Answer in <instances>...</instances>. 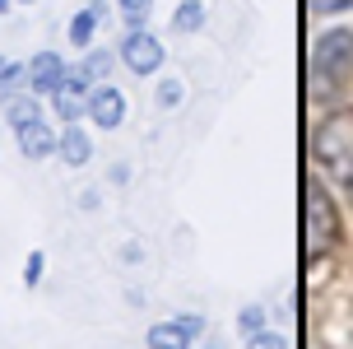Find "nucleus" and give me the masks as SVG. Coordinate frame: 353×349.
<instances>
[{"label":"nucleus","mask_w":353,"mask_h":349,"mask_svg":"<svg viewBox=\"0 0 353 349\" xmlns=\"http://www.w3.org/2000/svg\"><path fill=\"white\" fill-rule=\"evenodd\" d=\"M339 243V214H335V200L321 182H307L302 191V261L316 265L325 261Z\"/></svg>","instance_id":"1"},{"label":"nucleus","mask_w":353,"mask_h":349,"mask_svg":"<svg viewBox=\"0 0 353 349\" xmlns=\"http://www.w3.org/2000/svg\"><path fill=\"white\" fill-rule=\"evenodd\" d=\"M316 163L330 168L339 182H353V112H330L312 135Z\"/></svg>","instance_id":"2"},{"label":"nucleus","mask_w":353,"mask_h":349,"mask_svg":"<svg viewBox=\"0 0 353 349\" xmlns=\"http://www.w3.org/2000/svg\"><path fill=\"white\" fill-rule=\"evenodd\" d=\"M312 66H316V79L325 88L344 84V75L353 70V33H349V28H330L325 37H316Z\"/></svg>","instance_id":"3"},{"label":"nucleus","mask_w":353,"mask_h":349,"mask_svg":"<svg viewBox=\"0 0 353 349\" xmlns=\"http://www.w3.org/2000/svg\"><path fill=\"white\" fill-rule=\"evenodd\" d=\"M121 61L130 66V75H159L163 61H168V52H163V42L154 33H144V28H125L121 37Z\"/></svg>","instance_id":"4"},{"label":"nucleus","mask_w":353,"mask_h":349,"mask_svg":"<svg viewBox=\"0 0 353 349\" xmlns=\"http://www.w3.org/2000/svg\"><path fill=\"white\" fill-rule=\"evenodd\" d=\"M205 335V317H172V321H154L149 326V349H195Z\"/></svg>","instance_id":"5"},{"label":"nucleus","mask_w":353,"mask_h":349,"mask_svg":"<svg viewBox=\"0 0 353 349\" xmlns=\"http://www.w3.org/2000/svg\"><path fill=\"white\" fill-rule=\"evenodd\" d=\"M65 75H70V66H65L56 52H37L33 61H28V93H37V98H52L56 88L65 84Z\"/></svg>","instance_id":"6"},{"label":"nucleus","mask_w":353,"mask_h":349,"mask_svg":"<svg viewBox=\"0 0 353 349\" xmlns=\"http://www.w3.org/2000/svg\"><path fill=\"white\" fill-rule=\"evenodd\" d=\"M88 117H93L98 131H117V126L125 122V93L112 88V84L88 88Z\"/></svg>","instance_id":"7"},{"label":"nucleus","mask_w":353,"mask_h":349,"mask_svg":"<svg viewBox=\"0 0 353 349\" xmlns=\"http://www.w3.org/2000/svg\"><path fill=\"white\" fill-rule=\"evenodd\" d=\"M88 88H93V84H84L74 70L65 75V84L52 93V107H56L61 122H79V117H88Z\"/></svg>","instance_id":"8"},{"label":"nucleus","mask_w":353,"mask_h":349,"mask_svg":"<svg viewBox=\"0 0 353 349\" xmlns=\"http://www.w3.org/2000/svg\"><path fill=\"white\" fill-rule=\"evenodd\" d=\"M14 140H19V154H23V158H47V154H56V131L42 122V117H37V122H28V126H19Z\"/></svg>","instance_id":"9"},{"label":"nucleus","mask_w":353,"mask_h":349,"mask_svg":"<svg viewBox=\"0 0 353 349\" xmlns=\"http://www.w3.org/2000/svg\"><path fill=\"white\" fill-rule=\"evenodd\" d=\"M56 154H61V163H70V168H84L88 158H93V140H88V131L70 122L61 135H56Z\"/></svg>","instance_id":"10"},{"label":"nucleus","mask_w":353,"mask_h":349,"mask_svg":"<svg viewBox=\"0 0 353 349\" xmlns=\"http://www.w3.org/2000/svg\"><path fill=\"white\" fill-rule=\"evenodd\" d=\"M98 23H103V5H84V10L70 19V42L79 47V52H88V47H93V33H98Z\"/></svg>","instance_id":"11"},{"label":"nucleus","mask_w":353,"mask_h":349,"mask_svg":"<svg viewBox=\"0 0 353 349\" xmlns=\"http://www.w3.org/2000/svg\"><path fill=\"white\" fill-rule=\"evenodd\" d=\"M5 117H10V126H28V122H37L42 117V107H37V93H5Z\"/></svg>","instance_id":"12"},{"label":"nucleus","mask_w":353,"mask_h":349,"mask_svg":"<svg viewBox=\"0 0 353 349\" xmlns=\"http://www.w3.org/2000/svg\"><path fill=\"white\" fill-rule=\"evenodd\" d=\"M172 28L176 33H200V28H205V5H200V0H181L176 15H172Z\"/></svg>","instance_id":"13"},{"label":"nucleus","mask_w":353,"mask_h":349,"mask_svg":"<svg viewBox=\"0 0 353 349\" xmlns=\"http://www.w3.org/2000/svg\"><path fill=\"white\" fill-rule=\"evenodd\" d=\"M107 70H112V52H84V61L74 66V75L93 84V79H107Z\"/></svg>","instance_id":"14"},{"label":"nucleus","mask_w":353,"mask_h":349,"mask_svg":"<svg viewBox=\"0 0 353 349\" xmlns=\"http://www.w3.org/2000/svg\"><path fill=\"white\" fill-rule=\"evenodd\" d=\"M14 88H28V61H5L0 70V93H14Z\"/></svg>","instance_id":"15"},{"label":"nucleus","mask_w":353,"mask_h":349,"mask_svg":"<svg viewBox=\"0 0 353 349\" xmlns=\"http://www.w3.org/2000/svg\"><path fill=\"white\" fill-rule=\"evenodd\" d=\"M117 5H121L125 28H144V19H149V0H117Z\"/></svg>","instance_id":"16"},{"label":"nucleus","mask_w":353,"mask_h":349,"mask_svg":"<svg viewBox=\"0 0 353 349\" xmlns=\"http://www.w3.org/2000/svg\"><path fill=\"white\" fill-rule=\"evenodd\" d=\"M181 93H186V88H181V79H163L154 98H159V107H176V103H181Z\"/></svg>","instance_id":"17"},{"label":"nucleus","mask_w":353,"mask_h":349,"mask_svg":"<svg viewBox=\"0 0 353 349\" xmlns=\"http://www.w3.org/2000/svg\"><path fill=\"white\" fill-rule=\"evenodd\" d=\"M42 270H47V256H42V252H28V261H23V284L33 289L37 279H42Z\"/></svg>","instance_id":"18"},{"label":"nucleus","mask_w":353,"mask_h":349,"mask_svg":"<svg viewBox=\"0 0 353 349\" xmlns=\"http://www.w3.org/2000/svg\"><path fill=\"white\" fill-rule=\"evenodd\" d=\"M237 326H242L247 335L265 331V312H261V308H242V312H237Z\"/></svg>","instance_id":"19"},{"label":"nucleus","mask_w":353,"mask_h":349,"mask_svg":"<svg viewBox=\"0 0 353 349\" xmlns=\"http://www.w3.org/2000/svg\"><path fill=\"white\" fill-rule=\"evenodd\" d=\"M247 349H288V345L274 331H256V335H247Z\"/></svg>","instance_id":"20"},{"label":"nucleus","mask_w":353,"mask_h":349,"mask_svg":"<svg viewBox=\"0 0 353 349\" xmlns=\"http://www.w3.org/2000/svg\"><path fill=\"white\" fill-rule=\"evenodd\" d=\"M353 0H312V10L316 15H339V10H349Z\"/></svg>","instance_id":"21"},{"label":"nucleus","mask_w":353,"mask_h":349,"mask_svg":"<svg viewBox=\"0 0 353 349\" xmlns=\"http://www.w3.org/2000/svg\"><path fill=\"white\" fill-rule=\"evenodd\" d=\"M5 10H10V0H0V15H5Z\"/></svg>","instance_id":"22"},{"label":"nucleus","mask_w":353,"mask_h":349,"mask_svg":"<svg viewBox=\"0 0 353 349\" xmlns=\"http://www.w3.org/2000/svg\"><path fill=\"white\" fill-rule=\"evenodd\" d=\"M200 349H214V345H200Z\"/></svg>","instance_id":"23"},{"label":"nucleus","mask_w":353,"mask_h":349,"mask_svg":"<svg viewBox=\"0 0 353 349\" xmlns=\"http://www.w3.org/2000/svg\"><path fill=\"white\" fill-rule=\"evenodd\" d=\"M19 5H28V0H19Z\"/></svg>","instance_id":"24"},{"label":"nucleus","mask_w":353,"mask_h":349,"mask_svg":"<svg viewBox=\"0 0 353 349\" xmlns=\"http://www.w3.org/2000/svg\"><path fill=\"white\" fill-rule=\"evenodd\" d=\"M0 70H5V61H0Z\"/></svg>","instance_id":"25"},{"label":"nucleus","mask_w":353,"mask_h":349,"mask_svg":"<svg viewBox=\"0 0 353 349\" xmlns=\"http://www.w3.org/2000/svg\"><path fill=\"white\" fill-rule=\"evenodd\" d=\"M349 187H353V182H349Z\"/></svg>","instance_id":"26"}]
</instances>
